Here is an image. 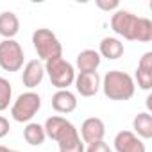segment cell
Here are the masks:
<instances>
[{
    "label": "cell",
    "mask_w": 152,
    "mask_h": 152,
    "mask_svg": "<svg viewBox=\"0 0 152 152\" xmlns=\"http://www.w3.org/2000/svg\"><path fill=\"white\" fill-rule=\"evenodd\" d=\"M97 7L109 13V11H118L120 4H118V0H97Z\"/></svg>",
    "instance_id": "7402d4cb"
},
{
    "label": "cell",
    "mask_w": 152,
    "mask_h": 152,
    "mask_svg": "<svg viewBox=\"0 0 152 152\" xmlns=\"http://www.w3.org/2000/svg\"><path fill=\"white\" fill-rule=\"evenodd\" d=\"M59 152H84V143H83V140H77V141L61 145L59 147Z\"/></svg>",
    "instance_id": "44dd1931"
},
{
    "label": "cell",
    "mask_w": 152,
    "mask_h": 152,
    "mask_svg": "<svg viewBox=\"0 0 152 152\" xmlns=\"http://www.w3.org/2000/svg\"><path fill=\"white\" fill-rule=\"evenodd\" d=\"M116 152H147L143 140H140L132 131H120L113 140Z\"/></svg>",
    "instance_id": "8fae6325"
},
{
    "label": "cell",
    "mask_w": 152,
    "mask_h": 152,
    "mask_svg": "<svg viewBox=\"0 0 152 152\" xmlns=\"http://www.w3.org/2000/svg\"><path fill=\"white\" fill-rule=\"evenodd\" d=\"M41 109V97L36 91H25L11 106V116L18 124H29Z\"/></svg>",
    "instance_id": "5b68a950"
},
{
    "label": "cell",
    "mask_w": 152,
    "mask_h": 152,
    "mask_svg": "<svg viewBox=\"0 0 152 152\" xmlns=\"http://www.w3.org/2000/svg\"><path fill=\"white\" fill-rule=\"evenodd\" d=\"M20 31V20L13 11L0 13V36L4 39H15Z\"/></svg>",
    "instance_id": "2e32d148"
},
{
    "label": "cell",
    "mask_w": 152,
    "mask_h": 152,
    "mask_svg": "<svg viewBox=\"0 0 152 152\" xmlns=\"http://www.w3.org/2000/svg\"><path fill=\"white\" fill-rule=\"evenodd\" d=\"M0 152H9V148H7V147H4V145H0Z\"/></svg>",
    "instance_id": "d4e9b609"
},
{
    "label": "cell",
    "mask_w": 152,
    "mask_h": 152,
    "mask_svg": "<svg viewBox=\"0 0 152 152\" xmlns=\"http://www.w3.org/2000/svg\"><path fill=\"white\" fill-rule=\"evenodd\" d=\"M13 100V86L6 77H0V111H6Z\"/></svg>",
    "instance_id": "d6986e66"
},
{
    "label": "cell",
    "mask_w": 152,
    "mask_h": 152,
    "mask_svg": "<svg viewBox=\"0 0 152 152\" xmlns=\"http://www.w3.org/2000/svg\"><path fill=\"white\" fill-rule=\"evenodd\" d=\"M84 152H113L111 147L102 140V141H95V143H90L88 148H84Z\"/></svg>",
    "instance_id": "603a6c76"
},
{
    "label": "cell",
    "mask_w": 152,
    "mask_h": 152,
    "mask_svg": "<svg viewBox=\"0 0 152 152\" xmlns=\"http://www.w3.org/2000/svg\"><path fill=\"white\" fill-rule=\"evenodd\" d=\"M79 136H81L83 143H88V145L95 143V141H102L106 136V124L99 116H90L83 122Z\"/></svg>",
    "instance_id": "9c48e42d"
},
{
    "label": "cell",
    "mask_w": 152,
    "mask_h": 152,
    "mask_svg": "<svg viewBox=\"0 0 152 152\" xmlns=\"http://www.w3.org/2000/svg\"><path fill=\"white\" fill-rule=\"evenodd\" d=\"M9 129H11L9 120H7L6 116H0V140L6 138V136L9 134Z\"/></svg>",
    "instance_id": "cb8c5ba5"
},
{
    "label": "cell",
    "mask_w": 152,
    "mask_h": 152,
    "mask_svg": "<svg viewBox=\"0 0 152 152\" xmlns=\"http://www.w3.org/2000/svg\"><path fill=\"white\" fill-rule=\"evenodd\" d=\"M32 45L41 63L43 61L47 63L56 57H63V45L59 43L57 36L50 29H45V27L36 29L32 32Z\"/></svg>",
    "instance_id": "3957f363"
},
{
    "label": "cell",
    "mask_w": 152,
    "mask_h": 152,
    "mask_svg": "<svg viewBox=\"0 0 152 152\" xmlns=\"http://www.w3.org/2000/svg\"><path fill=\"white\" fill-rule=\"evenodd\" d=\"M138 25H140V16L132 15L131 11L118 9L111 16V29H113V32L122 36L124 39L136 41V38H138Z\"/></svg>",
    "instance_id": "8992f818"
},
{
    "label": "cell",
    "mask_w": 152,
    "mask_h": 152,
    "mask_svg": "<svg viewBox=\"0 0 152 152\" xmlns=\"http://www.w3.org/2000/svg\"><path fill=\"white\" fill-rule=\"evenodd\" d=\"M132 129L140 140H150L152 138V116H150V113H147V111L138 113L132 120Z\"/></svg>",
    "instance_id": "e0dca14e"
},
{
    "label": "cell",
    "mask_w": 152,
    "mask_h": 152,
    "mask_svg": "<svg viewBox=\"0 0 152 152\" xmlns=\"http://www.w3.org/2000/svg\"><path fill=\"white\" fill-rule=\"evenodd\" d=\"M9 152H18V150H9Z\"/></svg>",
    "instance_id": "484cf974"
},
{
    "label": "cell",
    "mask_w": 152,
    "mask_h": 152,
    "mask_svg": "<svg viewBox=\"0 0 152 152\" xmlns=\"http://www.w3.org/2000/svg\"><path fill=\"white\" fill-rule=\"evenodd\" d=\"M45 73L48 75L50 84L57 90H68L75 81V68L63 57H56L45 63Z\"/></svg>",
    "instance_id": "277c9868"
},
{
    "label": "cell",
    "mask_w": 152,
    "mask_h": 152,
    "mask_svg": "<svg viewBox=\"0 0 152 152\" xmlns=\"http://www.w3.org/2000/svg\"><path fill=\"white\" fill-rule=\"evenodd\" d=\"M75 90L81 97H95L99 91H100V84H102V79L99 72H91V73H77L75 75Z\"/></svg>",
    "instance_id": "ba28073f"
},
{
    "label": "cell",
    "mask_w": 152,
    "mask_h": 152,
    "mask_svg": "<svg viewBox=\"0 0 152 152\" xmlns=\"http://www.w3.org/2000/svg\"><path fill=\"white\" fill-rule=\"evenodd\" d=\"M97 52L100 54V57L115 61V59H120L124 56V43L115 36H107V38H102Z\"/></svg>",
    "instance_id": "9a60e30c"
},
{
    "label": "cell",
    "mask_w": 152,
    "mask_h": 152,
    "mask_svg": "<svg viewBox=\"0 0 152 152\" xmlns=\"http://www.w3.org/2000/svg\"><path fill=\"white\" fill-rule=\"evenodd\" d=\"M136 83L138 88L148 91L152 88V52H145L136 68Z\"/></svg>",
    "instance_id": "7c38bea8"
},
{
    "label": "cell",
    "mask_w": 152,
    "mask_h": 152,
    "mask_svg": "<svg viewBox=\"0 0 152 152\" xmlns=\"http://www.w3.org/2000/svg\"><path fill=\"white\" fill-rule=\"evenodd\" d=\"M152 39V22L148 18L140 16V25H138V38L136 41L140 43H148Z\"/></svg>",
    "instance_id": "ffe728a7"
},
{
    "label": "cell",
    "mask_w": 152,
    "mask_h": 152,
    "mask_svg": "<svg viewBox=\"0 0 152 152\" xmlns=\"http://www.w3.org/2000/svg\"><path fill=\"white\" fill-rule=\"evenodd\" d=\"M100 88L109 100H131L136 91L134 79L120 70H109L102 77Z\"/></svg>",
    "instance_id": "6da1fadb"
},
{
    "label": "cell",
    "mask_w": 152,
    "mask_h": 152,
    "mask_svg": "<svg viewBox=\"0 0 152 152\" xmlns=\"http://www.w3.org/2000/svg\"><path fill=\"white\" fill-rule=\"evenodd\" d=\"M45 134L47 138L54 140L57 143V147L61 145H66V143H72L75 140H79V131L70 120H66L64 116H59V115H54V116H48L45 120Z\"/></svg>",
    "instance_id": "7a4b0ae2"
},
{
    "label": "cell",
    "mask_w": 152,
    "mask_h": 152,
    "mask_svg": "<svg viewBox=\"0 0 152 152\" xmlns=\"http://www.w3.org/2000/svg\"><path fill=\"white\" fill-rule=\"evenodd\" d=\"M43 77H45V64L39 59H31L29 63H25L22 72V83L25 88L32 91L43 83Z\"/></svg>",
    "instance_id": "30bf717a"
},
{
    "label": "cell",
    "mask_w": 152,
    "mask_h": 152,
    "mask_svg": "<svg viewBox=\"0 0 152 152\" xmlns=\"http://www.w3.org/2000/svg\"><path fill=\"white\" fill-rule=\"evenodd\" d=\"M102 63V57L97 50L93 48H86L83 52L77 54V59H75V66H77L79 73H91V72H97V68L100 66Z\"/></svg>",
    "instance_id": "5bb4252c"
},
{
    "label": "cell",
    "mask_w": 152,
    "mask_h": 152,
    "mask_svg": "<svg viewBox=\"0 0 152 152\" xmlns=\"http://www.w3.org/2000/svg\"><path fill=\"white\" fill-rule=\"evenodd\" d=\"M23 138H25V141H27L29 145L39 147V145H43L47 134H45L43 125H39V124H36V122H29V124L25 125V129H23Z\"/></svg>",
    "instance_id": "ac0fdd59"
},
{
    "label": "cell",
    "mask_w": 152,
    "mask_h": 152,
    "mask_svg": "<svg viewBox=\"0 0 152 152\" xmlns=\"http://www.w3.org/2000/svg\"><path fill=\"white\" fill-rule=\"evenodd\" d=\"M52 107L59 115H68L77 109V97L70 90H57L52 95Z\"/></svg>",
    "instance_id": "4fadbf2b"
},
{
    "label": "cell",
    "mask_w": 152,
    "mask_h": 152,
    "mask_svg": "<svg viewBox=\"0 0 152 152\" xmlns=\"http://www.w3.org/2000/svg\"><path fill=\"white\" fill-rule=\"evenodd\" d=\"M23 48L16 39L0 41V68L6 72H18L23 68Z\"/></svg>",
    "instance_id": "52a82bcc"
}]
</instances>
